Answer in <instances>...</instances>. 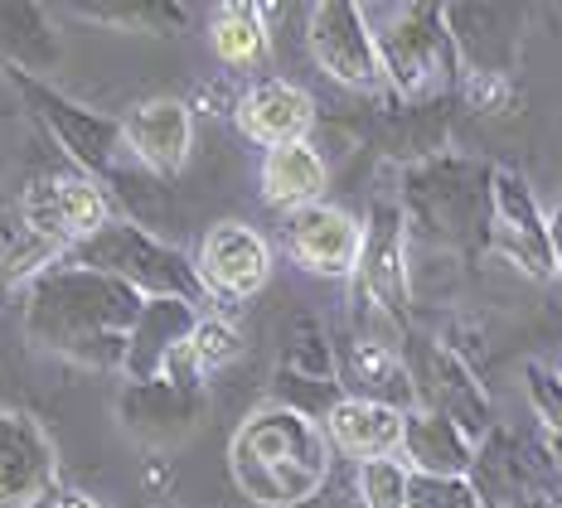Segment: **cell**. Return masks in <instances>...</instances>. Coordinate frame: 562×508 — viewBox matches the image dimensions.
<instances>
[{
  "mask_svg": "<svg viewBox=\"0 0 562 508\" xmlns=\"http://www.w3.org/2000/svg\"><path fill=\"white\" fill-rule=\"evenodd\" d=\"M553 373H558V383H562V359H558V369H553Z\"/></svg>",
  "mask_w": 562,
  "mask_h": 508,
  "instance_id": "obj_39",
  "label": "cell"
},
{
  "mask_svg": "<svg viewBox=\"0 0 562 508\" xmlns=\"http://www.w3.org/2000/svg\"><path fill=\"white\" fill-rule=\"evenodd\" d=\"M194 276L204 295H224V301H252L257 291L272 281V247L257 228L238 218H224L204 233L199 242Z\"/></svg>",
  "mask_w": 562,
  "mask_h": 508,
  "instance_id": "obj_12",
  "label": "cell"
},
{
  "mask_svg": "<svg viewBox=\"0 0 562 508\" xmlns=\"http://www.w3.org/2000/svg\"><path fill=\"white\" fill-rule=\"evenodd\" d=\"M490 184L495 165L471 156H437L403 170V214L407 242L447 247V252H480L490 247Z\"/></svg>",
  "mask_w": 562,
  "mask_h": 508,
  "instance_id": "obj_3",
  "label": "cell"
},
{
  "mask_svg": "<svg viewBox=\"0 0 562 508\" xmlns=\"http://www.w3.org/2000/svg\"><path fill=\"white\" fill-rule=\"evenodd\" d=\"M306 44H311V58L335 82H345V88H355V92L383 88L379 49H373V34H369L359 5H349V0H321V5H311L306 10Z\"/></svg>",
  "mask_w": 562,
  "mask_h": 508,
  "instance_id": "obj_9",
  "label": "cell"
},
{
  "mask_svg": "<svg viewBox=\"0 0 562 508\" xmlns=\"http://www.w3.org/2000/svg\"><path fill=\"white\" fill-rule=\"evenodd\" d=\"M383 146H389L393 160H403V170L447 156V98L422 102V108H403V116H393L389 132H383Z\"/></svg>",
  "mask_w": 562,
  "mask_h": 508,
  "instance_id": "obj_26",
  "label": "cell"
},
{
  "mask_svg": "<svg viewBox=\"0 0 562 508\" xmlns=\"http://www.w3.org/2000/svg\"><path fill=\"white\" fill-rule=\"evenodd\" d=\"M296 508H325V499H311V504H296Z\"/></svg>",
  "mask_w": 562,
  "mask_h": 508,
  "instance_id": "obj_38",
  "label": "cell"
},
{
  "mask_svg": "<svg viewBox=\"0 0 562 508\" xmlns=\"http://www.w3.org/2000/svg\"><path fill=\"white\" fill-rule=\"evenodd\" d=\"M480 508H509L524 499H562V475L548 455L543 431H514L495 421L475 441V460L465 470Z\"/></svg>",
  "mask_w": 562,
  "mask_h": 508,
  "instance_id": "obj_6",
  "label": "cell"
},
{
  "mask_svg": "<svg viewBox=\"0 0 562 508\" xmlns=\"http://www.w3.org/2000/svg\"><path fill=\"white\" fill-rule=\"evenodd\" d=\"M403 417L407 411H393V407H383V402L339 397L330 407V417L321 421V431L339 455L364 465V460L397 455V445H403Z\"/></svg>",
  "mask_w": 562,
  "mask_h": 508,
  "instance_id": "obj_22",
  "label": "cell"
},
{
  "mask_svg": "<svg viewBox=\"0 0 562 508\" xmlns=\"http://www.w3.org/2000/svg\"><path fill=\"white\" fill-rule=\"evenodd\" d=\"M359 247H364V223L349 218L335 204H311L286 214V252L296 257V267H306L311 276H355Z\"/></svg>",
  "mask_w": 562,
  "mask_h": 508,
  "instance_id": "obj_15",
  "label": "cell"
},
{
  "mask_svg": "<svg viewBox=\"0 0 562 508\" xmlns=\"http://www.w3.org/2000/svg\"><path fill=\"white\" fill-rule=\"evenodd\" d=\"M233 116H238V132L248 140L277 150V146H291V140H311L315 98L291 78H257L233 102Z\"/></svg>",
  "mask_w": 562,
  "mask_h": 508,
  "instance_id": "obj_18",
  "label": "cell"
},
{
  "mask_svg": "<svg viewBox=\"0 0 562 508\" xmlns=\"http://www.w3.org/2000/svg\"><path fill=\"white\" fill-rule=\"evenodd\" d=\"M54 475L49 431L25 411H0V508H34L54 489Z\"/></svg>",
  "mask_w": 562,
  "mask_h": 508,
  "instance_id": "obj_16",
  "label": "cell"
},
{
  "mask_svg": "<svg viewBox=\"0 0 562 508\" xmlns=\"http://www.w3.org/2000/svg\"><path fill=\"white\" fill-rule=\"evenodd\" d=\"M524 377H529V402H533L538 431L562 436V383H558V373L548 369V363H529Z\"/></svg>",
  "mask_w": 562,
  "mask_h": 508,
  "instance_id": "obj_31",
  "label": "cell"
},
{
  "mask_svg": "<svg viewBox=\"0 0 562 508\" xmlns=\"http://www.w3.org/2000/svg\"><path fill=\"white\" fill-rule=\"evenodd\" d=\"M325 184H330V165L311 140H291L262 156V199L281 214L325 204Z\"/></svg>",
  "mask_w": 562,
  "mask_h": 508,
  "instance_id": "obj_24",
  "label": "cell"
},
{
  "mask_svg": "<svg viewBox=\"0 0 562 508\" xmlns=\"http://www.w3.org/2000/svg\"><path fill=\"white\" fill-rule=\"evenodd\" d=\"M417 387V407L441 411L447 421H456L465 436H485L495 427V407H490V393L480 387V377L471 373V363H461L447 345L427 349V373L413 377Z\"/></svg>",
  "mask_w": 562,
  "mask_h": 508,
  "instance_id": "obj_19",
  "label": "cell"
},
{
  "mask_svg": "<svg viewBox=\"0 0 562 508\" xmlns=\"http://www.w3.org/2000/svg\"><path fill=\"white\" fill-rule=\"evenodd\" d=\"M228 470L252 508H296L321 499L330 475V441L311 417L272 402L233 431Z\"/></svg>",
  "mask_w": 562,
  "mask_h": 508,
  "instance_id": "obj_2",
  "label": "cell"
},
{
  "mask_svg": "<svg viewBox=\"0 0 562 508\" xmlns=\"http://www.w3.org/2000/svg\"><path fill=\"white\" fill-rule=\"evenodd\" d=\"M199 320L194 305L184 301H146L132 325V335H126V359H122V373L132 377V383H150V377H160L166 369V359L175 349L190 339V329Z\"/></svg>",
  "mask_w": 562,
  "mask_h": 508,
  "instance_id": "obj_23",
  "label": "cell"
},
{
  "mask_svg": "<svg viewBox=\"0 0 562 508\" xmlns=\"http://www.w3.org/2000/svg\"><path fill=\"white\" fill-rule=\"evenodd\" d=\"M364 25L373 34L383 68V88L403 98V108H422V102H441L456 88L461 68H456L447 25H441V5H359Z\"/></svg>",
  "mask_w": 562,
  "mask_h": 508,
  "instance_id": "obj_4",
  "label": "cell"
},
{
  "mask_svg": "<svg viewBox=\"0 0 562 508\" xmlns=\"http://www.w3.org/2000/svg\"><path fill=\"white\" fill-rule=\"evenodd\" d=\"M335 383L345 397L383 402V407H393V411H417L413 369L403 363V353H397L393 339H379V335H369V329L339 345Z\"/></svg>",
  "mask_w": 562,
  "mask_h": 508,
  "instance_id": "obj_14",
  "label": "cell"
},
{
  "mask_svg": "<svg viewBox=\"0 0 562 508\" xmlns=\"http://www.w3.org/2000/svg\"><path fill=\"white\" fill-rule=\"evenodd\" d=\"M509 508H562V499H524V504H509Z\"/></svg>",
  "mask_w": 562,
  "mask_h": 508,
  "instance_id": "obj_36",
  "label": "cell"
},
{
  "mask_svg": "<svg viewBox=\"0 0 562 508\" xmlns=\"http://www.w3.org/2000/svg\"><path fill=\"white\" fill-rule=\"evenodd\" d=\"M15 82L25 88V98L40 108V116L49 122V132L58 136V146L68 150L78 165L92 174H116V156H122V132H116L112 116H98L88 108H74L68 98H58V92L40 88V82H30L25 74H15Z\"/></svg>",
  "mask_w": 562,
  "mask_h": 508,
  "instance_id": "obj_17",
  "label": "cell"
},
{
  "mask_svg": "<svg viewBox=\"0 0 562 508\" xmlns=\"http://www.w3.org/2000/svg\"><path fill=\"white\" fill-rule=\"evenodd\" d=\"M209 44H214L224 68H257L267 58V15L252 0H228L209 20Z\"/></svg>",
  "mask_w": 562,
  "mask_h": 508,
  "instance_id": "obj_25",
  "label": "cell"
},
{
  "mask_svg": "<svg viewBox=\"0 0 562 508\" xmlns=\"http://www.w3.org/2000/svg\"><path fill=\"white\" fill-rule=\"evenodd\" d=\"M407 489H413V470L397 455L364 460V465L355 470V504L359 508H403Z\"/></svg>",
  "mask_w": 562,
  "mask_h": 508,
  "instance_id": "obj_29",
  "label": "cell"
},
{
  "mask_svg": "<svg viewBox=\"0 0 562 508\" xmlns=\"http://www.w3.org/2000/svg\"><path fill=\"white\" fill-rule=\"evenodd\" d=\"M403 508H480V499L465 479H422V475H413V489H407Z\"/></svg>",
  "mask_w": 562,
  "mask_h": 508,
  "instance_id": "obj_33",
  "label": "cell"
},
{
  "mask_svg": "<svg viewBox=\"0 0 562 508\" xmlns=\"http://www.w3.org/2000/svg\"><path fill=\"white\" fill-rule=\"evenodd\" d=\"M441 25H447L461 78L514 82L519 58H524L529 10H519V5H441Z\"/></svg>",
  "mask_w": 562,
  "mask_h": 508,
  "instance_id": "obj_7",
  "label": "cell"
},
{
  "mask_svg": "<svg viewBox=\"0 0 562 508\" xmlns=\"http://www.w3.org/2000/svg\"><path fill=\"white\" fill-rule=\"evenodd\" d=\"M359 301H369L389 325L407 320L413 305V276H407V228L397 204L379 199L364 228V247H359Z\"/></svg>",
  "mask_w": 562,
  "mask_h": 508,
  "instance_id": "obj_10",
  "label": "cell"
},
{
  "mask_svg": "<svg viewBox=\"0 0 562 508\" xmlns=\"http://www.w3.org/2000/svg\"><path fill=\"white\" fill-rule=\"evenodd\" d=\"M112 223V204L88 174H44L25 189V233H40L58 247H78Z\"/></svg>",
  "mask_w": 562,
  "mask_h": 508,
  "instance_id": "obj_11",
  "label": "cell"
},
{
  "mask_svg": "<svg viewBox=\"0 0 562 508\" xmlns=\"http://www.w3.org/2000/svg\"><path fill=\"white\" fill-rule=\"evenodd\" d=\"M78 15L102 20V25H122L140 34H175L184 25V10L166 0H116V5H78Z\"/></svg>",
  "mask_w": 562,
  "mask_h": 508,
  "instance_id": "obj_28",
  "label": "cell"
},
{
  "mask_svg": "<svg viewBox=\"0 0 562 508\" xmlns=\"http://www.w3.org/2000/svg\"><path fill=\"white\" fill-rule=\"evenodd\" d=\"M325 508H359L355 499H335V504H325Z\"/></svg>",
  "mask_w": 562,
  "mask_h": 508,
  "instance_id": "obj_37",
  "label": "cell"
},
{
  "mask_svg": "<svg viewBox=\"0 0 562 508\" xmlns=\"http://www.w3.org/2000/svg\"><path fill=\"white\" fill-rule=\"evenodd\" d=\"M543 223H548V247H553V267L562 276V189H558V204L543 214Z\"/></svg>",
  "mask_w": 562,
  "mask_h": 508,
  "instance_id": "obj_34",
  "label": "cell"
},
{
  "mask_svg": "<svg viewBox=\"0 0 562 508\" xmlns=\"http://www.w3.org/2000/svg\"><path fill=\"white\" fill-rule=\"evenodd\" d=\"M204 417V393L199 387H180L170 377H150V383H132L122 393V421L136 441L146 445H170L190 436Z\"/></svg>",
  "mask_w": 562,
  "mask_h": 508,
  "instance_id": "obj_20",
  "label": "cell"
},
{
  "mask_svg": "<svg viewBox=\"0 0 562 508\" xmlns=\"http://www.w3.org/2000/svg\"><path fill=\"white\" fill-rule=\"evenodd\" d=\"M140 305L146 301L122 281L58 262L34 276L25 325L34 345H44L58 359H74L83 369H122L126 335H132Z\"/></svg>",
  "mask_w": 562,
  "mask_h": 508,
  "instance_id": "obj_1",
  "label": "cell"
},
{
  "mask_svg": "<svg viewBox=\"0 0 562 508\" xmlns=\"http://www.w3.org/2000/svg\"><path fill=\"white\" fill-rule=\"evenodd\" d=\"M0 54L25 68H49L58 58V44L49 39L44 10L34 5H0Z\"/></svg>",
  "mask_w": 562,
  "mask_h": 508,
  "instance_id": "obj_27",
  "label": "cell"
},
{
  "mask_svg": "<svg viewBox=\"0 0 562 508\" xmlns=\"http://www.w3.org/2000/svg\"><path fill=\"white\" fill-rule=\"evenodd\" d=\"M490 247H495L519 276L558 281L543 208H538L529 180L514 170H495V184H490Z\"/></svg>",
  "mask_w": 562,
  "mask_h": 508,
  "instance_id": "obj_8",
  "label": "cell"
},
{
  "mask_svg": "<svg viewBox=\"0 0 562 508\" xmlns=\"http://www.w3.org/2000/svg\"><path fill=\"white\" fill-rule=\"evenodd\" d=\"M397 460L422 479H465V470H471V460H475V436H465L456 421L441 417V411L417 407L403 417Z\"/></svg>",
  "mask_w": 562,
  "mask_h": 508,
  "instance_id": "obj_21",
  "label": "cell"
},
{
  "mask_svg": "<svg viewBox=\"0 0 562 508\" xmlns=\"http://www.w3.org/2000/svg\"><path fill=\"white\" fill-rule=\"evenodd\" d=\"M68 262L122 281L140 301L204 305V286H199V276H194V262L184 252H175V247H166L160 238H150L140 223H122V218L102 223L92 238L68 247Z\"/></svg>",
  "mask_w": 562,
  "mask_h": 508,
  "instance_id": "obj_5",
  "label": "cell"
},
{
  "mask_svg": "<svg viewBox=\"0 0 562 508\" xmlns=\"http://www.w3.org/2000/svg\"><path fill=\"white\" fill-rule=\"evenodd\" d=\"M122 132V146L146 174L156 180H170V174L184 170L194 150V108L180 98H140L122 112L116 122Z\"/></svg>",
  "mask_w": 562,
  "mask_h": 508,
  "instance_id": "obj_13",
  "label": "cell"
},
{
  "mask_svg": "<svg viewBox=\"0 0 562 508\" xmlns=\"http://www.w3.org/2000/svg\"><path fill=\"white\" fill-rule=\"evenodd\" d=\"M54 508H98L92 499H83V494H64V499H58Z\"/></svg>",
  "mask_w": 562,
  "mask_h": 508,
  "instance_id": "obj_35",
  "label": "cell"
},
{
  "mask_svg": "<svg viewBox=\"0 0 562 508\" xmlns=\"http://www.w3.org/2000/svg\"><path fill=\"white\" fill-rule=\"evenodd\" d=\"M286 369L301 377H335V353H330V345H321V329L311 320H301L296 335H291Z\"/></svg>",
  "mask_w": 562,
  "mask_h": 508,
  "instance_id": "obj_32",
  "label": "cell"
},
{
  "mask_svg": "<svg viewBox=\"0 0 562 508\" xmlns=\"http://www.w3.org/2000/svg\"><path fill=\"white\" fill-rule=\"evenodd\" d=\"M238 349H243V339H238V329H233L224 315H199L194 329H190V339H184V353H190V363L199 369V377L218 373L224 363H233V359H238Z\"/></svg>",
  "mask_w": 562,
  "mask_h": 508,
  "instance_id": "obj_30",
  "label": "cell"
}]
</instances>
